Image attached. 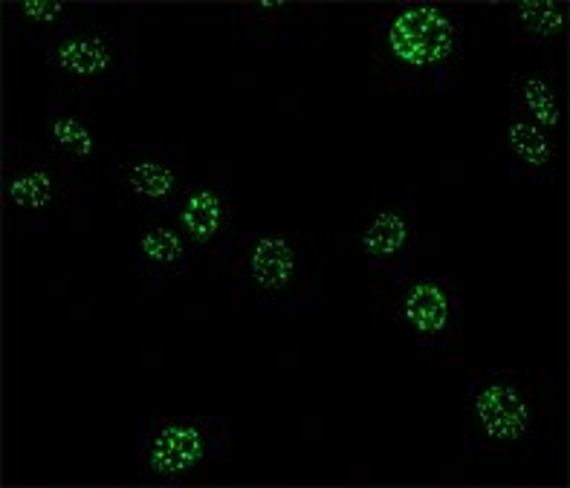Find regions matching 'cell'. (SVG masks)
<instances>
[{"mask_svg": "<svg viewBox=\"0 0 570 488\" xmlns=\"http://www.w3.org/2000/svg\"><path fill=\"white\" fill-rule=\"evenodd\" d=\"M368 56L385 84L438 93L463 58V18L449 3H394L376 9Z\"/></svg>", "mask_w": 570, "mask_h": 488, "instance_id": "cell-1", "label": "cell"}, {"mask_svg": "<svg viewBox=\"0 0 570 488\" xmlns=\"http://www.w3.org/2000/svg\"><path fill=\"white\" fill-rule=\"evenodd\" d=\"M553 410L550 374H524L495 367L470 376L463 396V451L519 457L542 439V425Z\"/></svg>", "mask_w": 570, "mask_h": 488, "instance_id": "cell-2", "label": "cell"}, {"mask_svg": "<svg viewBox=\"0 0 570 488\" xmlns=\"http://www.w3.org/2000/svg\"><path fill=\"white\" fill-rule=\"evenodd\" d=\"M371 312L394 323L420 350H455L461 345V292L449 275L417 272L409 266L371 280Z\"/></svg>", "mask_w": 570, "mask_h": 488, "instance_id": "cell-3", "label": "cell"}, {"mask_svg": "<svg viewBox=\"0 0 570 488\" xmlns=\"http://www.w3.org/2000/svg\"><path fill=\"white\" fill-rule=\"evenodd\" d=\"M229 289L258 309H289L311 292V263L296 235L249 231L229 249Z\"/></svg>", "mask_w": 570, "mask_h": 488, "instance_id": "cell-4", "label": "cell"}, {"mask_svg": "<svg viewBox=\"0 0 570 488\" xmlns=\"http://www.w3.org/2000/svg\"><path fill=\"white\" fill-rule=\"evenodd\" d=\"M226 457H229V425L220 417L157 414L139 431V480L154 486L195 482Z\"/></svg>", "mask_w": 570, "mask_h": 488, "instance_id": "cell-5", "label": "cell"}, {"mask_svg": "<svg viewBox=\"0 0 570 488\" xmlns=\"http://www.w3.org/2000/svg\"><path fill=\"white\" fill-rule=\"evenodd\" d=\"M420 246L417 202L403 195L376 197L356 223L340 238V249L371 280L397 275L414 266Z\"/></svg>", "mask_w": 570, "mask_h": 488, "instance_id": "cell-6", "label": "cell"}, {"mask_svg": "<svg viewBox=\"0 0 570 488\" xmlns=\"http://www.w3.org/2000/svg\"><path fill=\"white\" fill-rule=\"evenodd\" d=\"M128 61V38L110 23L76 27L56 41H47L43 50V64L52 79L81 93L114 81Z\"/></svg>", "mask_w": 570, "mask_h": 488, "instance_id": "cell-7", "label": "cell"}, {"mask_svg": "<svg viewBox=\"0 0 570 488\" xmlns=\"http://www.w3.org/2000/svg\"><path fill=\"white\" fill-rule=\"evenodd\" d=\"M108 186L125 209L142 215H168L188 188L186 166L159 148H142L116 159L108 171Z\"/></svg>", "mask_w": 570, "mask_h": 488, "instance_id": "cell-8", "label": "cell"}, {"mask_svg": "<svg viewBox=\"0 0 570 488\" xmlns=\"http://www.w3.org/2000/svg\"><path fill=\"white\" fill-rule=\"evenodd\" d=\"M168 217L180 229L191 255L212 260L224 255L229 246L232 226H235V200L224 182H188Z\"/></svg>", "mask_w": 570, "mask_h": 488, "instance_id": "cell-9", "label": "cell"}, {"mask_svg": "<svg viewBox=\"0 0 570 488\" xmlns=\"http://www.w3.org/2000/svg\"><path fill=\"white\" fill-rule=\"evenodd\" d=\"M72 180H76V173L50 153L18 159L3 168V202L18 217L43 223L56 211L70 206L72 191H76Z\"/></svg>", "mask_w": 570, "mask_h": 488, "instance_id": "cell-10", "label": "cell"}, {"mask_svg": "<svg viewBox=\"0 0 570 488\" xmlns=\"http://www.w3.org/2000/svg\"><path fill=\"white\" fill-rule=\"evenodd\" d=\"M501 142H504L510 173L533 186H550L559 173V137L539 128L535 122L507 110L501 119Z\"/></svg>", "mask_w": 570, "mask_h": 488, "instance_id": "cell-11", "label": "cell"}, {"mask_svg": "<svg viewBox=\"0 0 570 488\" xmlns=\"http://www.w3.org/2000/svg\"><path fill=\"white\" fill-rule=\"evenodd\" d=\"M507 96L510 110L559 137L564 122V90L557 67L542 61L519 67L507 79Z\"/></svg>", "mask_w": 570, "mask_h": 488, "instance_id": "cell-12", "label": "cell"}, {"mask_svg": "<svg viewBox=\"0 0 570 488\" xmlns=\"http://www.w3.org/2000/svg\"><path fill=\"white\" fill-rule=\"evenodd\" d=\"M195 255L183 240L180 229L171 223V217L159 215V220H145L137 238V263L145 280L166 283L188 272Z\"/></svg>", "mask_w": 570, "mask_h": 488, "instance_id": "cell-13", "label": "cell"}, {"mask_svg": "<svg viewBox=\"0 0 570 488\" xmlns=\"http://www.w3.org/2000/svg\"><path fill=\"white\" fill-rule=\"evenodd\" d=\"M507 36L524 56L562 47L568 38V3L550 0H521L507 9Z\"/></svg>", "mask_w": 570, "mask_h": 488, "instance_id": "cell-14", "label": "cell"}, {"mask_svg": "<svg viewBox=\"0 0 570 488\" xmlns=\"http://www.w3.org/2000/svg\"><path fill=\"white\" fill-rule=\"evenodd\" d=\"M47 148H50V157H56L61 166L79 177L96 159L99 137L87 116L67 110L65 104H50L47 108Z\"/></svg>", "mask_w": 570, "mask_h": 488, "instance_id": "cell-15", "label": "cell"}, {"mask_svg": "<svg viewBox=\"0 0 570 488\" xmlns=\"http://www.w3.org/2000/svg\"><path fill=\"white\" fill-rule=\"evenodd\" d=\"M12 21L32 38H56L67 36L79 27L76 21V7L61 3V0H23V3H12L9 7Z\"/></svg>", "mask_w": 570, "mask_h": 488, "instance_id": "cell-16", "label": "cell"}, {"mask_svg": "<svg viewBox=\"0 0 570 488\" xmlns=\"http://www.w3.org/2000/svg\"><path fill=\"white\" fill-rule=\"evenodd\" d=\"M240 12H244V21L249 23H287L298 12H304V7L284 3V0H261V3H244Z\"/></svg>", "mask_w": 570, "mask_h": 488, "instance_id": "cell-17", "label": "cell"}]
</instances>
